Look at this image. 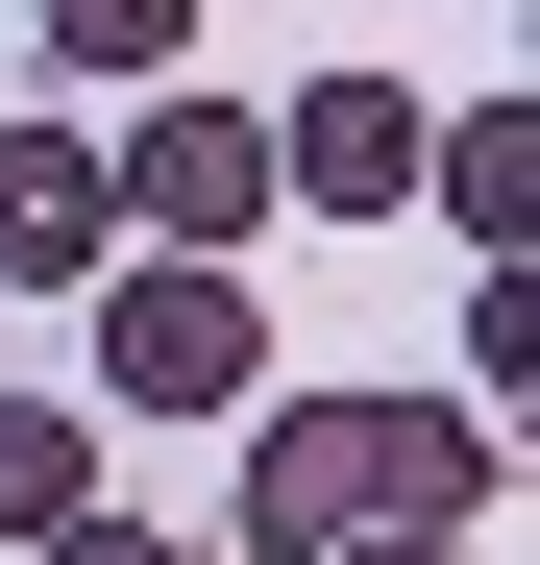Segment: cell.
<instances>
[{
    "mask_svg": "<svg viewBox=\"0 0 540 565\" xmlns=\"http://www.w3.org/2000/svg\"><path fill=\"white\" fill-rule=\"evenodd\" d=\"M50 516H99V418L0 394V541H50Z\"/></svg>",
    "mask_w": 540,
    "mask_h": 565,
    "instance_id": "7",
    "label": "cell"
},
{
    "mask_svg": "<svg viewBox=\"0 0 540 565\" xmlns=\"http://www.w3.org/2000/svg\"><path fill=\"white\" fill-rule=\"evenodd\" d=\"M246 369H270L246 246H123V270H99V394H148V418H246Z\"/></svg>",
    "mask_w": 540,
    "mask_h": 565,
    "instance_id": "2",
    "label": "cell"
},
{
    "mask_svg": "<svg viewBox=\"0 0 540 565\" xmlns=\"http://www.w3.org/2000/svg\"><path fill=\"white\" fill-rule=\"evenodd\" d=\"M369 516H492V418L442 394H246V541L222 565H295V541H369Z\"/></svg>",
    "mask_w": 540,
    "mask_h": 565,
    "instance_id": "1",
    "label": "cell"
},
{
    "mask_svg": "<svg viewBox=\"0 0 540 565\" xmlns=\"http://www.w3.org/2000/svg\"><path fill=\"white\" fill-rule=\"evenodd\" d=\"M123 270V172H99V124H0V296H99Z\"/></svg>",
    "mask_w": 540,
    "mask_h": 565,
    "instance_id": "4",
    "label": "cell"
},
{
    "mask_svg": "<svg viewBox=\"0 0 540 565\" xmlns=\"http://www.w3.org/2000/svg\"><path fill=\"white\" fill-rule=\"evenodd\" d=\"M25 25H50V74H123V99H148V74L197 50V0H25Z\"/></svg>",
    "mask_w": 540,
    "mask_h": 565,
    "instance_id": "8",
    "label": "cell"
},
{
    "mask_svg": "<svg viewBox=\"0 0 540 565\" xmlns=\"http://www.w3.org/2000/svg\"><path fill=\"white\" fill-rule=\"evenodd\" d=\"M99 172H123V246H246V222H270V124H246V99H172V74H148V124H123Z\"/></svg>",
    "mask_w": 540,
    "mask_h": 565,
    "instance_id": "3",
    "label": "cell"
},
{
    "mask_svg": "<svg viewBox=\"0 0 540 565\" xmlns=\"http://www.w3.org/2000/svg\"><path fill=\"white\" fill-rule=\"evenodd\" d=\"M25 565H222V541H172V516H50Z\"/></svg>",
    "mask_w": 540,
    "mask_h": 565,
    "instance_id": "9",
    "label": "cell"
},
{
    "mask_svg": "<svg viewBox=\"0 0 540 565\" xmlns=\"http://www.w3.org/2000/svg\"><path fill=\"white\" fill-rule=\"evenodd\" d=\"M270 198H320V222H393V198H418V74H320V99L270 124Z\"/></svg>",
    "mask_w": 540,
    "mask_h": 565,
    "instance_id": "5",
    "label": "cell"
},
{
    "mask_svg": "<svg viewBox=\"0 0 540 565\" xmlns=\"http://www.w3.org/2000/svg\"><path fill=\"white\" fill-rule=\"evenodd\" d=\"M418 198L467 222V246H516V222H540V99H467V124H418Z\"/></svg>",
    "mask_w": 540,
    "mask_h": 565,
    "instance_id": "6",
    "label": "cell"
},
{
    "mask_svg": "<svg viewBox=\"0 0 540 565\" xmlns=\"http://www.w3.org/2000/svg\"><path fill=\"white\" fill-rule=\"evenodd\" d=\"M295 565H442V516H369V541H295Z\"/></svg>",
    "mask_w": 540,
    "mask_h": 565,
    "instance_id": "10",
    "label": "cell"
}]
</instances>
